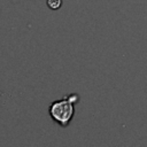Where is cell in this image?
Segmentation results:
<instances>
[{"instance_id": "cell-1", "label": "cell", "mask_w": 147, "mask_h": 147, "mask_svg": "<svg viewBox=\"0 0 147 147\" xmlns=\"http://www.w3.org/2000/svg\"><path fill=\"white\" fill-rule=\"evenodd\" d=\"M79 102V95L76 93L67 94L62 99L54 100L48 107V115L62 129H65L75 116V105Z\"/></svg>"}, {"instance_id": "cell-2", "label": "cell", "mask_w": 147, "mask_h": 147, "mask_svg": "<svg viewBox=\"0 0 147 147\" xmlns=\"http://www.w3.org/2000/svg\"><path fill=\"white\" fill-rule=\"evenodd\" d=\"M46 5L52 10H57L62 6V0H46Z\"/></svg>"}]
</instances>
